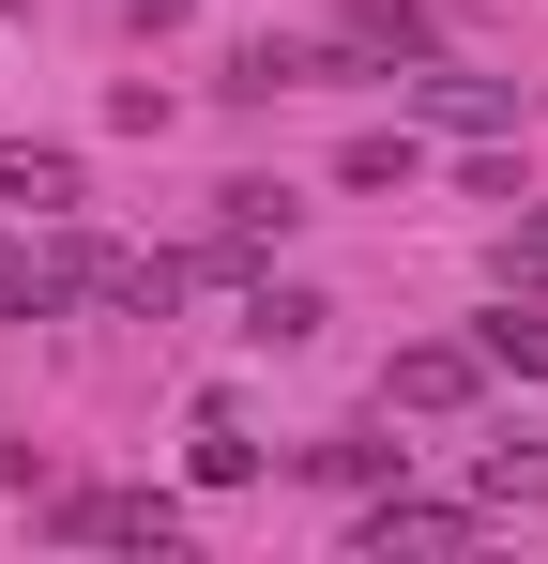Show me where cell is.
<instances>
[{
  "instance_id": "8",
  "label": "cell",
  "mask_w": 548,
  "mask_h": 564,
  "mask_svg": "<svg viewBox=\"0 0 548 564\" xmlns=\"http://www.w3.org/2000/svg\"><path fill=\"white\" fill-rule=\"evenodd\" d=\"M336 46H289V31H260V46H229V93H305Z\"/></svg>"
},
{
  "instance_id": "6",
  "label": "cell",
  "mask_w": 548,
  "mask_h": 564,
  "mask_svg": "<svg viewBox=\"0 0 548 564\" xmlns=\"http://www.w3.org/2000/svg\"><path fill=\"white\" fill-rule=\"evenodd\" d=\"M0 198H15V214H77V153H31V138H0Z\"/></svg>"
},
{
  "instance_id": "4",
  "label": "cell",
  "mask_w": 548,
  "mask_h": 564,
  "mask_svg": "<svg viewBox=\"0 0 548 564\" xmlns=\"http://www.w3.org/2000/svg\"><path fill=\"white\" fill-rule=\"evenodd\" d=\"M472 381H487V351H472V336H427V351H396L381 397H396V412H472Z\"/></svg>"
},
{
  "instance_id": "5",
  "label": "cell",
  "mask_w": 548,
  "mask_h": 564,
  "mask_svg": "<svg viewBox=\"0 0 548 564\" xmlns=\"http://www.w3.org/2000/svg\"><path fill=\"white\" fill-rule=\"evenodd\" d=\"M336 62H427V0H351L336 15Z\"/></svg>"
},
{
  "instance_id": "12",
  "label": "cell",
  "mask_w": 548,
  "mask_h": 564,
  "mask_svg": "<svg viewBox=\"0 0 548 564\" xmlns=\"http://www.w3.org/2000/svg\"><path fill=\"white\" fill-rule=\"evenodd\" d=\"M305 473H320V488H381V473H396V443H305Z\"/></svg>"
},
{
  "instance_id": "1",
  "label": "cell",
  "mask_w": 548,
  "mask_h": 564,
  "mask_svg": "<svg viewBox=\"0 0 548 564\" xmlns=\"http://www.w3.org/2000/svg\"><path fill=\"white\" fill-rule=\"evenodd\" d=\"M46 534H77V550H183V503L168 488H46Z\"/></svg>"
},
{
  "instance_id": "7",
  "label": "cell",
  "mask_w": 548,
  "mask_h": 564,
  "mask_svg": "<svg viewBox=\"0 0 548 564\" xmlns=\"http://www.w3.org/2000/svg\"><path fill=\"white\" fill-rule=\"evenodd\" d=\"M412 107L457 122V138H503V122H518V93H487V77H412Z\"/></svg>"
},
{
  "instance_id": "11",
  "label": "cell",
  "mask_w": 548,
  "mask_h": 564,
  "mask_svg": "<svg viewBox=\"0 0 548 564\" xmlns=\"http://www.w3.org/2000/svg\"><path fill=\"white\" fill-rule=\"evenodd\" d=\"M472 351H487L503 381H548V321H518V305H503V321H472Z\"/></svg>"
},
{
  "instance_id": "10",
  "label": "cell",
  "mask_w": 548,
  "mask_h": 564,
  "mask_svg": "<svg viewBox=\"0 0 548 564\" xmlns=\"http://www.w3.org/2000/svg\"><path fill=\"white\" fill-rule=\"evenodd\" d=\"M244 473H260V443H244V412L213 397V412H198V488H244Z\"/></svg>"
},
{
  "instance_id": "9",
  "label": "cell",
  "mask_w": 548,
  "mask_h": 564,
  "mask_svg": "<svg viewBox=\"0 0 548 564\" xmlns=\"http://www.w3.org/2000/svg\"><path fill=\"white\" fill-rule=\"evenodd\" d=\"M244 336H260V351H305V336H320V290H244Z\"/></svg>"
},
{
  "instance_id": "2",
  "label": "cell",
  "mask_w": 548,
  "mask_h": 564,
  "mask_svg": "<svg viewBox=\"0 0 548 564\" xmlns=\"http://www.w3.org/2000/svg\"><path fill=\"white\" fill-rule=\"evenodd\" d=\"M46 290H91V305L168 321V305H183V260H138V245H46Z\"/></svg>"
},
{
  "instance_id": "3",
  "label": "cell",
  "mask_w": 548,
  "mask_h": 564,
  "mask_svg": "<svg viewBox=\"0 0 548 564\" xmlns=\"http://www.w3.org/2000/svg\"><path fill=\"white\" fill-rule=\"evenodd\" d=\"M472 534H487V503H412V488H381V503L351 519L365 564H396V550H472Z\"/></svg>"
}]
</instances>
